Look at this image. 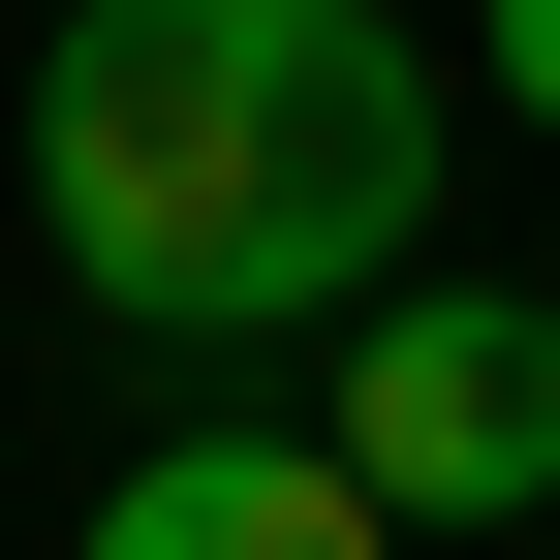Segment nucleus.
Returning a JSON list of instances; mask_svg holds the SVG:
<instances>
[{
	"instance_id": "f257e3e1",
	"label": "nucleus",
	"mask_w": 560,
	"mask_h": 560,
	"mask_svg": "<svg viewBox=\"0 0 560 560\" xmlns=\"http://www.w3.org/2000/svg\"><path fill=\"white\" fill-rule=\"evenodd\" d=\"M436 219V62L374 0H62L32 249L125 342H374Z\"/></svg>"
},
{
	"instance_id": "f03ea898",
	"label": "nucleus",
	"mask_w": 560,
	"mask_h": 560,
	"mask_svg": "<svg viewBox=\"0 0 560 560\" xmlns=\"http://www.w3.org/2000/svg\"><path fill=\"white\" fill-rule=\"evenodd\" d=\"M312 436H342L374 529H529V499H560V312H529V280H405V312L342 342Z\"/></svg>"
},
{
	"instance_id": "7ed1b4c3",
	"label": "nucleus",
	"mask_w": 560,
	"mask_h": 560,
	"mask_svg": "<svg viewBox=\"0 0 560 560\" xmlns=\"http://www.w3.org/2000/svg\"><path fill=\"white\" fill-rule=\"evenodd\" d=\"M62 560H405L374 499H342V436H280V405H219V436H156Z\"/></svg>"
},
{
	"instance_id": "20e7f679",
	"label": "nucleus",
	"mask_w": 560,
	"mask_h": 560,
	"mask_svg": "<svg viewBox=\"0 0 560 560\" xmlns=\"http://www.w3.org/2000/svg\"><path fill=\"white\" fill-rule=\"evenodd\" d=\"M499 94H529V125H560V0H499Z\"/></svg>"
}]
</instances>
